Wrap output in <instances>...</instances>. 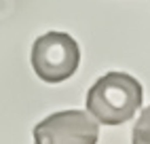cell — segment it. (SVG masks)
<instances>
[{
  "label": "cell",
  "instance_id": "cell-1",
  "mask_svg": "<svg viewBox=\"0 0 150 144\" xmlns=\"http://www.w3.org/2000/svg\"><path fill=\"white\" fill-rule=\"evenodd\" d=\"M144 91L139 81L125 72H108L99 76L87 91V112L97 123L121 125L133 119L142 106Z\"/></svg>",
  "mask_w": 150,
  "mask_h": 144
},
{
  "label": "cell",
  "instance_id": "cell-2",
  "mask_svg": "<svg viewBox=\"0 0 150 144\" xmlns=\"http://www.w3.org/2000/svg\"><path fill=\"white\" fill-rule=\"evenodd\" d=\"M81 64V49L66 32H47L32 45V68L36 76L49 85L64 83Z\"/></svg>",
  "mask_w": 150,
  "mask_h": 144
},
{
  "label": "cell",
  "instance_id": "cell-4",
  "mask_svg": "<svg viewBox=\"0 0 150 144\" xmlns=\"http://www.w3.org/2000/svg\"><path fill=\"white\" fill-rule=\"evenodd\" d=\"M133 144H150V106L144 108L133 125Z\"/></svg>",
  "mask_w": 150,
  "mask_h": 144
},
{
  "label": "cell",
  "instance_id": "cell-3",
  "mask_svg": "<svg viewBox=\"0 0 150 144\" xmlns=\"http://www.w3.org/2000/svg\"><path fill=\"white\" fill-rule=\"evenodd\" d=\"M99 125L85 110H59L34 127V144H97Z\"/></svg>",
  "mask_w": 150,
  "mask_h": 144
}]
</instances>
